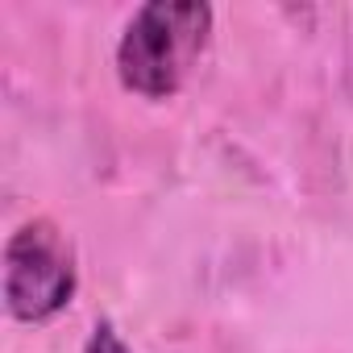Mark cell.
<instances>
[{"label": "cell", "mask_w": 353, "mask_h": 353, "mask_svg": "<svg viewBox=\"0 0 353 353\" xmlns=\"http://www.w3.org/2000/svg\"><path fill=\"white\" fill-rule=\"evenodd\" d=\"M212 34V9L200 0H150L141 5L117 46V75L129 92L166 100L183 88L188 71L204 54Z\"/></svg>", "instance_id": "obj_1"}, {"label": "cell", "mask_w": 353, "mask_h": 353, "mask_svg": "<svg viewBox=\"0 0 353 353\" xmlns=\"http://www.w3.org/2000/svg\"><path fill=\"white\" fill-rule=\"evenodd\" d=\"M75 295L71 241L50 221L21 225L5 245V303L17 320L42 324L59 316Z\"/></svg>", "instance_id": "obj_2"}, {"label": "cell", "mask_w": 353, "mask_h": 353, "mask_svg": "<svg viewBox=\"0 0 353 353\" xmlns=\"http://www.w3.org/2000/svg\"><path fill=\"white\" fill-rule=\"evenodd\" d=\"M88 353H129V349H125V341L117 336V328H112L108 320H100V324L92 328V341H88Z\"/></svg>", "instance_id": "obj_3"}]
</instances>
